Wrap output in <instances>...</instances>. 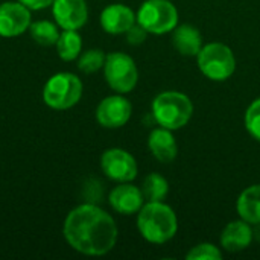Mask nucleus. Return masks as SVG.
<instances>
[{
    "instance_id": "1",
    "label": "nucleus",
    "mask_w": 260,
    "mask_h": 260,
    "mask_svg": "<svg viewBox=\"0 0 260 260\" xmlns=\"http://www.w3.org/2000/svg\"><path fill=\"white\" fill-rule=\"evenodd\" d=\"M64 238L78 253L105 256L117 242L119 230L113 216L96 204L75 207L64 221Z\"/></svg>"
},
{
    "instance_id": "2",
    "label": "nucleus",
    "mask_w": 260,
    "mask_h": 260,
    "mask_svg": "<svg viewBox=\"0 0 260 260\" xmlns=\"http://www.w3.org/2000/svg\"><path fill=\"white\" fill-rule=\"evenodd\" d=\"M137 230L149 244H166L178 232L177 213L165 201H148L137 213Z\"/></svg>"
},
{
    "instance_id": "3",
    "label": "nucleus",
    "mask_w": 260,
    "mask_h": 260,
    "mask_svg": "<svg viewBox=\"0 0 260 260\" xmlns=\"http://www.w3.org/2000/svg\"><path fill=\"white\" fill-rule=\"evenodd\" d=\"M192 116L193 104L190 98L181 91H161L152 101V117L158 126L177 131L186 126Z\"/></svg>"
},
{
    "instance_id": "4",
    "label": "nucleus",
    "mask_w": 260,
    "mask_h": 260,
    "mask_svg": "<svg viewBox=\"0 0 260 260\" xmlns=\"http://www.w3.org/2000/svg\"><path fill=\"white\" fill-rule=\"evenodd\" d=\"M200 72L210 81L222 82L236 72V56L233 50L219 41L204 44L197 55Z\"/></svg>"
},
{
    "instance_id": "5",
    "label": "nucleus",
    "mask_w": 260,
    "mask_h": 260,
    "mask_svg": "<svg viewBox=\"0 0 260 260\" xmlns=\"http://www.w3.org/2000/svg\"><path fill=\"white\" fill-rule=\"evenodd\" d=\"M82 90V82L76 75L59 72L46 82L43 88V101L53 110H69L81 101Z\"/></svg>"
},
{
    "instance_id": "6",
    "label": "nucleus",
    "mask_w": 260,
    "mask_h": 260,
    "mask_svg": "<svg viewBox=\"0 0 260 260\" xmlns=\"http://www.w3.org/2000/svg\"><path fill=\"white\" fill-rule=\"evenodd\" d=\"M136 18L148 34L163 35L177 27L178 9L171 0H145L139 8Z\"/></svg>"
},
{
    "instance_id": "7",
    "label": "nucleus",
    "mask_w": 260,
    "mask_h": 260,
    "mask_svg": "<svg viewBox=\"0 0 260 260\" xmlns=\"http://www.w3.org/2000/svg\"><path fill=\"white\" fill-rule=\"evenodd\" d=\"M104 75L107 84L120 94L129 93L139 82V70L134 59L123 52H111L105 58Z\"/></svg>"
},
{
    "instance_id": "8",
    "label": "nucleus",
    "mask_w": 260,
    "mask_h": 260,
    "mask_svg": "<svg viewBox=\"0 0 260 260\" xmlns=\"http://www.w3.org/2000/svg\"><path fill=\"white\" fill-rule=\"evenodd\" d=\"M104 175L116 183H131L139 174V166L133 154L122 148H110L101 157Z\"/></svg>"
},
{
    "instance_id": "9",
    "label": "nucleus",
    "mask_w": 260,
    "mask_h": 260,
    "mask_svg": "<svg viewBox=\"0 0 260 260\" xmlns=\"http://www.w3.org/2000/svg\"><path fill=\"white\" fill-rule=\"evenodd\" d=\"M133 114V105L131 102L119 94L107 96L102 99L96 108V120L101 126L108 129H116L128 123Z\"/></svg>"
},
{
    "instance_id": "10",
    "label": "nucleus",
    "mask_w": 260,
    "mask_h": 260,
    "mask_svg": "<svg viewBox=\"0 0 260 260\" xmlns=\"http://www.w3.org/2000/svg\"><path fill=\"white\" fill-rule=\"evenodd\" d=\"M30 23V9L18 0L0 5V37H18L29 29Z\"/></svg>"
},
{
    "instance_id": "11",
    "label": "nucleus",
    "mask_w": 260,
    "mask_h": 260,
    "mask_svg": "<svg viewBox=\"0 0 260 260\" xmlns=\"http://www.w3.org/2000/svg\"><path fill=\"white\" fill-rule=\"evenodd\" d=\"M52 14L62 30H78L88 20V6L85 0H55Z\"/></svg>"
},
{
    "instance_id": "12",
    "label": "nucleus",
    "mask_w": 260,
    "mask_h": 260,
    "mask_svg": "<svg viewBox=\"0 0 260 260\" xmlns=\"http://www.w3.org/2000/svg\"><path fill=\"white\" fill-rule=\"evenodd\" d=\"M108 203L111 209L120 215H136L146 201L140 187L131 183H119V186L110 192Z\"/></svg>"
},
{
    "instance_id": "13",
    "label": "nucleus",
    "mask_w": 260,
    "mask_h": 260,
    "mask_svg": "<svg viewBox=\"0 0 260 260\" xmlns=\"http://www.w3.org/2000/svg\"><path fill=\"white\" fill-rule=\"evenodd\" d=\"M254 241V230L253 225L244 219L232 221L225 225L221 233L219 244L224 251L229 253H239L247 250L251 242Z\"/></svg>"
},
{
    "instance_id": "14",
    "label": "nucleus",
    "mask_w": 260,
    "mask_h": 260,
    "mask_svg": "<svg viewBox=\"0 0 260 260\" xmlns=\"http://www.w3.org/2000/svg\"><path fill=\"white\" fill-rule=\"evenodd\" d=\"M136 12L122 3H113L108 5L101 12V26L107 34L111 35H120L126 34L129 27L136 24Z\"/></svg>"
},
{
    "instance_id": "15",
    "label": "nucleus",
    "mask_w": 260,
    "mask_h": 260,
    "mask_svg": "<svg viewBox=\"0 0 260 260\" xmlns=\"http://www.w3.org/2000/svg\"><path fill=\"white\" fill-rule=\"evenodd\" d=\"M148 148L151 154L161 163H171L178 154V145L171 129L158 126L148 136Z\"/></svg>"
},
{
    "instance_id": "16",
    "label": "nucleus",
    "mask_w": 260,
    "mask_h": 260,
    "mask_svg": "<svg viewBox=\"0 0 260 260\" xmlns=\"http://www.w3.org/2000/svg\"><path fill=\"white\" fill-rule=\"evenodd\" d=\"M172 34V46L183 56H197L203 49V35L193 24H177Z\"/></svg>"
},
{
    "instance_id": "17",
    "label": "nucleus",
    "mask_w": 260,
    "mask_h": 260,
    "mask_svg": "<svg viewBox=\"0 0 260 260\" xmlns=\"http://www.w3.org/2000/svg\"><path fill=\"white\" fill-rule=\"evenodd\" d=\"M236 210L241 219L251 225L260 224V183L244 189L236 201Z\"/></svg>"
},
{
    "instance_id": "18",
    "label": "nucleus",
    "mask_w": 260,
    "mask_h": 260,
    "mask_svg": "<svg viewBox=\"0 0 260 260\" xmlns=\"http://www.w3.org/2000/svg\"><path fill=\"white\" fill-rule=\"evenodd\" d=\"M56 52L62 61H73L82 52V38L78 30H62L56 41Z\"/></svg>"
},
{
    "instance_id": "19",
    "label": "nucleus",
    "mask_w": 260,
    "mask_h": 260,
    "mask_svg": "<svg viewBox=\"0 0 260 260\" xmlns=\"http://www.w3.org/2000/svg\"><path fill=\"white\" fill-rule=\"evenodd\" d=\"M140 190H142L146 203L148 201H165L169 193V183L161 174L151 172L145 177Z\"/></svg>"
},
{
    "instance_id": "20",
    "label": "nucleus",
    "mask_w": 260,
    "mask_h": 260,
    "mask_svg": "<svg viewBox=\"0 0 260 260\" xmlns=\"http://www.w3.org/2000/svg\"><path fill=\"white\" fill-rule=\"evenodd\" d=\"M29 32H30V37L41 46H55L59 37L58 24L47 21V20L30 23Z\"/></svg>"
},
{
    "instance_id": "21",
    "label": "nucleus",
    "mask_w": 260,
    "mask_h": 260,
    "mask_svg": "<svg viewBox=\"0 0 260 260\" xmlns=\"http://www.w3.org/2000/svg\"><path fill=\"white\" fill-rule=\"evenodd\" d=\"M105 58L107 55L104 53V50L101 49H88L84 53L79 55V61H78V69L82 73H96L98 70L104 69L105 64Z\"/></svg>"
},
{
    "instance_id": "22",
    "label": "nucleus",
    "mask_w": 260,
    "mask_h": 260,
    "mask_svg": "<svg viewBox=\"0 0 260 260\" xmlns=\"http://www.w3.org/2000/svg\"><path fill=\"white\" fill-rule=\"evenodd\" d=\"M244 125L247 133L260 143V98L254 99L248 105L244 116Z\"/></svg>"
},
{
    "instance_id": "23",
    "label": "nucleus",
    "mask_w": 260,
    "mask_h": 260,
    "mask_svg": "<svg viewBox=\"0 0 260 260\" xmlns=\"http://www.w3.org/2000/svg\"><path fill=\"white\" fill-rule=\"evenodd\" d=\"M222 257V251L219 247L203 242L190 248V251L186 254L187 260H219Z\"/></svg>"
},
{
    "instance_id": "24",
    "label": "nucleus",
    "mask_w": 260,
    "mask_h": 260,
    "mask_svg": "<svg viewBox=\"0 0 260 260\" xmlns=\"http://www.w3.org/2000/svg\"><path fill=\"white\" fill-rule=\"evenodd\" d=\"M125 35H126V40H128V43L131 46H139V44H142L146 40L148 30L136 21V24L133 27H129Z\"/></svg>"
},
{
    "instance_id": "25",
    "label": "nucleus",
    "mask_w": 260,
    "mask_h": 260,
    "mask_svg": "<svg viewBox=\"0 0 260 260\" xmlns=\"http://www.w3.org/2000/svg\"><path fill=\"white\" fill-rule=\"evenodd\" d=\"M18 2L23 3L24 6H27L30 11H40L47 6H52V3L55 0H18Z\"/></svg>"
}]
</instances>
